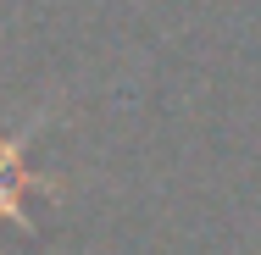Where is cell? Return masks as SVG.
Here are the masks:
<instances>
[{
	"label": "cell",
	"mask_w": 261,
	"mask_h": 255,
	"mask_svg": "<svg viewBox=\"0 0 261 255\" xmlns=\"http://www.w3.org/2000/svg\"><path fill=\"white\" fill-rule=\"evenodd\" d=\"M45 122V111H34L17 133H0V222H17L28 228V200L34 194H56L61 183L56 178H39L28 166V133Z\"/></svg>",
	"instance_id": "6da1fadb"
}]
</instances>
